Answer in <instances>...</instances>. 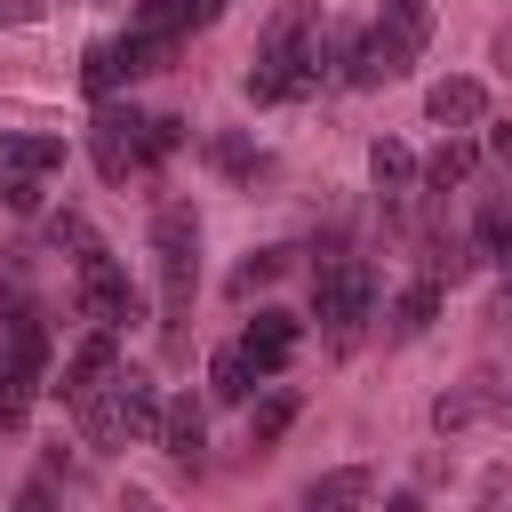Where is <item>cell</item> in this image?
Wrapping results in <instances>:
<instances>
[{"mask_svg":"<svg viewBox=\"0 0 512 512\" xmlns=\"http://www.w3.org/2000/svg\"><path fill=\"white\" fill-rule=\"evenodd\" d=\"M88 448H128V440H152L160 432V384L144 368H112L88 400H72Z\"/></svg>","mask_w":512,"mask_h":512,"instance_id":"cell-1","label":"cell"},{"mask_svg":"<svg viewBox=\"0 0 512 512\" xmlns=\"http://www.w3.org/2000/svg\"><path fill=\"white\" fill-rule=\"evenodd\" d=\"M152 256H160V328L176 336L192 312V280H200V216L184 200L152 208Z\"/></svg>","mask_w":512,"mask_h":512,"instance_id":"cell-2","label":"cell"},{"mask_svg":"<svg viewBox=\"0 0 512 512\" xmlns=\"http://www.w3.org/2000/svg\"><path fill=\"white\" fill-rule=\"evenodd\" d=\"M368 304H376L368 256H320V272H312V312H320L336 336H352V328L368 320Z\"/></svg>","mask_w":512,"mask_h":512,"instance_id":"cell-3","label":"cell"},{"mask_svg":"<svg viewBox=\"0 0 512 512\" xmlns=\"http://www.w3.org/2000/svg\"><path fill=\"white\" fill-rule=\"evenodd\" d=\"M80 312H88V328H128L136 320V280L112 264V248L80 256Z\"/></svg>","mask_w":512,"mask_h":512,"instance_id":"cell-4","label":"cell"},{"mask_svg":"<svg viewBox=\"0 0 512 512\" xmlns=\"http://www.w3.org/2000/svg\"><path fill=\"white\" fill-rule=\"evenodd\" d=\"M88 152H96V168H104V184H128L136 168H152V144H144V120L136 112H96V128H88Z\"/></svg>","mask_w":512,"mask_h":512,"instance_id":"cell-5","label":"cell"},{"mask_svg":"<svg viewBox=\"0 0 512 512\" xmlns=\"http://www.w3.org/2000/svg\"><path fill=\"white\" fill-rule=\"evenodd\" d=\"M112 336H120V328H88V336L72 344V360H64V376H56L64 408H72V400H88V392H96V384L120 368V344H112Z\"/></svg>","mask_w":512,"mask_h":512,"instance_id":"cell-6","label":"cell"},{"mask_svg":"<svg viewBox=\"0 0 512 512\" xmlns=\"http://www.w3.org/2000/svg\"><path fill=\"white\" fill-rule=\"evenodd\" d=\"M160 456H176V464H200V448H208V408L192 400V392H176V400H160Z\"/></svg>","mask_w":512,"mask_h":512,"instance_id":"cell-7","label":"cell"},{"mask_svg":"<svg viewBox=\"0 0 512 512\" xmlns=\"http://www.w3.org/2000/svg\"><path fill=\"white\" fill-rule=\"evenodd\" d=\"M424 112H432V128H480L488 120V88L480 80H432Z\"/></svg>","mask_w":512,"mask_h":512,"instance_id":"cell-8","label":"cell"},{"mask_svg":"<svg viewBox=\"0 0 512 512\" xmlns=\"http://www.w3.org/2000/svg\"><path fill=\"white\" fill-rule=\"evenodd\" d=\"M256 384H264V360L248 344H224L208 360V400H256Z\"/></svg>","mask_w":512,"mask_h":512,"instance_id":"cell-9","label":"cell"},{"mask_svg":"<svg viewBox=\"0 0 512 512\" xmlns=\"http://www.w3.org/2000/svg\"><path fill=\"white\" fill-rule=\"evenodd\" d=\"M432 312H440V280L424 272V280H408V288L392 296V312H384V328H392V336L408 344V336H424V328H432Z\"/></svg>","mask_w":512,"mask_h":512,"instance_id":"cell-10","label":"cell"},{"mask_svg":"<svg viewBox=\"0 0 512 512\" xmlns=\"http://www.w3.org/2000/svg\"><path fill=\"white\" fill-rule=\"evenodd\" d=\"M216 16H224V0H136V24L144 32H200Z\"/></svg>","mask_w":512,"mask_h":512,"instance_id":"cell-11","label":"cell"},{"mask_svg":"<svg viewBox=\"0 0 512 512\" xmlns=\"http://www.w3.org/2000/svg\"><path fill=\"white\" fill-rule=\"evenodd\" d=\"M368 176H376V192H416V184H424V160H416L408 144L376 136V144H368Z\"/></svg>","mask_w":512,"mask_h":512,"instance_id":"cell-12","label":"cell"},{"mask_svg":"<svg viewBox=\"0 0 512 512\" xmlns=\"http://www.w3.org/2000/svg\"><path fill=\"white\" fill-rule=\"evenodd\" d=\"M240 344L264 360V376H280V368H288V352H296V320H288V312H256Z\"/></svg>","mask_w":512,"mask_h":512,"instance_id":"cell-13","label":"cell"},{"mask_svg":"<svg viewBox=\"0 0 512 512\" xmlns=\"http://www.w3.org/2000/svg\"><path fill=\"white\" fill-rule=\"evenodd\" d=\"M368 496H376V472H368V464H344V472H320V480L304 488V504H312V512H328V504H368Z\"/></svg>","mask_w":512,"mask_h":512,"instance_id":"cell-14","label":"cell"},{"mask_svg":"<svg viewBox=\"0 0 512 512\" xmlns=\"http://www.w3.org/2000/svg\"><path fill=\"white\" fill-rule=\"evenodd\" d=\"M288 424H296V392L288 384H272L264 400H248V448H272Z\"/></svg>","mask_w":512,"mask_h":512,"instance_id":"cell-15","label":"cell"},{"mask_svg":"<svg viewBox=\"0 0 512 512\" xmlns=\"http://www.w3.org/2000/svg\"><path fill=\"white\" fill-rule=\"evenodd\" d=\"M120 64H128V80L168 72V64H176V32H144V24H136V32L120 40Z\"/></svg>","mask_w":512,"mask_h":512,"instance_id":"cell-16","label":"cell"},{"mask_svg":"<svg viewBox=\"0 0 512 512\" xmlns=\"http://www.w3.org/2000/svg\"><path fill=\"white\" fill-rule=\"evenodd\" d=\"M472 168H480V144H472V136H440V152L424 160V184H432V192H448V184H464Z\"/></svg>","mask_w":512,"mask_h":512,"instance_id":"cell-17","label":"cell"},{"mask_svg":"<svg viewBox=\"0 0 512 512\" xmlns=\"http://www.w3.org/2000/svg\"><path fill=\"white\" fill-rule=\"evenodd\" d=\"M0 168L48 176V168H64V144H56V136H0Z\"/></svg>","mask_w":512,"mask_h":512,"instance_id":"cell-18","label":"cell"},{"mask_svg":"<svg viewBox=\"0 0 512 512\" xmlns=\"http://www.w3.org/2000/svg\"><path fill=\"white\" fill-rule=\"evenodd\" d=\"M120 80H128V64H120V40H96V48L80 56V88H88V96H112Z\"/></svg>","mask_w":512,"mask_h":512,"instance_id":"cell-19","label":"cell"},{"mask_svg":"<svg viewBox=\"0 0 512 512\" xmlns=\"http://www.w3.org/2000/svg\"><path fill=\"white\" fill-rule=\"evenodd\" d=\"M480 408H496V400H488V376H472L464 392H448V400H432V424H440V432H464V424H472Z\"/></svg>","mask_w":512,"mask_h":512,"instance_id":"cell-20","label":"cell"},{"mask_svg":"<svg viewBox=\"0 0 512 512\" xmlns=\"http://www.w3.org/2000/svg\"><path fill=\"white\" fill-rule=\"evenodd\" d=\"M480 248H488V256H504V264H512V184H504V192H488V200H480Z\"/></svg>","mask_w":512,"mask_h":512,"instance_id":"cell-21","label":"cell"},{"mask_svg":"<svg viewBox=\"0 0 512 512\" xmlns=\"http://www.w3.org/2000/svg\"><path fill=\"white\" fill-rule=\"evenodd\" d=\"M280 272H288V248H256V256L232 272V296H256V288H272Z\"/></svg>","mask_w":512,"mask_h":512,"instance_id":"cell-22","label":"cell"},{"mask_svg":"<svg viewBox=\"0 0 512 512\" xmlns=\"http://www.w3.org/2000/svg\"><path fill=\"white\" fill-rule=\"evenodd\" d=\"M48 240H56V248H72V264L104 248V240H96V224H88V216H72V208H64V216H48Z\"/></svg>","mask_w":512,"mask_h":512,"instance_id":"cell-23","label":"cell"},{"mask_svg":"<svg viewBox=\"0 0 512 512\" xmlns=\"http://www.w3.org/2000/svg\"><path fill=\"white\" fill-rule=\"evenodd\" d=\"M384 24H392L408 48H424V32H432V8H424V0H384Z\"/></svg>","mask_w":512,"mask_h":512,"instance_id":"cell-24","label":"cell"},{"mask_svg":"<svg viewBox=\"0 0 512 512\" xmlns=\"http://www.w3.org/2000/svg\"><path fill=\"white\" fill-rule=\"evenodd\" d=\"M208 160H216L224 176H256V152H248V136H216V144H208Z\"/></svg>","mask_w":512,"mask_h":512,"instance_id":"cell-25","label":"cell"},{"mask_svg":"<svg viewBox=\"0 0 512 512\" xmlns=\"http://www.w3.org/2000/svg\"><path fill=\"white\" fill-rule=\"evenodd\" d=\"M464 264H472L464 240H432V248H424V272H432V280H464Z\"/></svg>","mask_w":512,"mask_h":512,"instance_id":"cell-26","label":"cell"},{"mask_svg":"<svg viewBox=\"0 0 512 512\" xmlns=\"http://www.w3.org/2000/svg\"><path fill=\"white\" fill-rule=\"evenodd\" d=\"M0 200H8L16 216H32V208H40V176H24V168H8V176H0Z\"/></svg>","mask_w":512,"mask_h":512,"instance_id":"cell-27","label":"cell"},{"mask_svg":"<svg viewBox=\"0 0 512 512\" xmlns=\"http://www.w3.org/2000/svg\"><path fill=\"white\" fill-rule=\"evenodd\" d=\"M144 144H152V160H160V152H176V144H184V120H176V112L144 120Z\"/></svg>","mask_w":512,"mask_h":512,"instance_id":"cell-28","label":"cell"},{"mask_svg":"<svg viewBox=\"0 0 512 512\" xmlns=\"http://www.w3.org/2000/svg\"><path fill=\"white\" fill-rule=\"evenodd\" d=\"M480 128H488V160L512 176V120H480Z\"/></svg>","mask_w":512,"mask_h":512,"instance_id":"cell-29","label":"cell"},{"mask_svg":"<svg viewBox=\"0 0 512 512\" xmlns=\"http://www.w3.org/2000/svg\"><path fill=\"white\" fill-rule=\"evenodd\" d=\"M32 16V0H0V24H24Z\"/></svg>","mask_w":512,"mask_h":512,"instance_id":"cell-30","label":"cell"},{"mask_svg":"<svg viewBox=\"0 0 512 512\" xmlns=\"http://www.w3.org/2000/svg\"><path fill=\"white\" fill-rule=\"evenodd\" d=\"M496 64H504V72H512V24H504V32H496Z\"/></svg>","mask_w":512,"mask_h":512,"instance_id":"cell-31","label":"cell"}]
</instances>
